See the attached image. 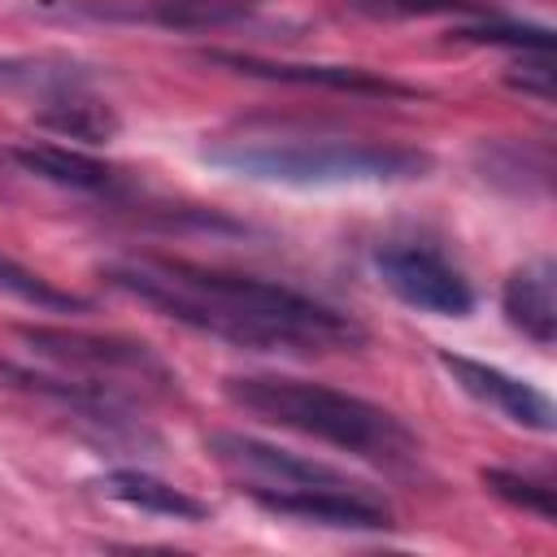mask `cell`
Segmentation results:
<instances>
[{
	"label": "cell",
	"instance_id": "1",
	"mask_svg": "<svg viewBox=\"0 0 557 557\" xmlns=\"http://www.w3.org/2000/svg\"><path fill=\"white\" fill-rule=\"evenodd\" d=\"M117 292L183 322L200 335L252 352H352L366 348V326L335 305H322L287 283L196 265L183 257H122L100 270Z\"/></svg>",
	"mask_w": 557,
	"mask_h": 557
},
{
	"label": "cell",
	"instance_id": "2",
	"mask_svg": "<svg viewBox=\"0 0 557 557\" xmlns=\"http://www.w3.org/2000/svg\"><path fill=\"white\" fill-rule=\"evenodd\" d=\"M222 392L287 431H300L309 440H322L331 448H344L352 457L379 461V466H409L418 457V435L383 405L313 383V379H292V374H231Z\"/></svg>",
	"mask_w": 557,
	"mask_h": 557
},
{
	"label": "cell",
	"instance_id": "3",
	"mask_svg": "<svg viewBox=\"0 0 557 557\" xmlns=\"http://www.w3.org/2000/svg\"><path fill=\"white\" fill-rule=\"evenodd\" d=\"M209 165L257 183L344 187V183H409L431 170V157L400 144H231L209 148Z\"/></svg>",
	"mask_w": 557,
	"mask_h": 557
},
{
	"label": "cell",
	"instance_id": "4",
	"mask_svg": "<svg viewBox=\"0 0 557 557\" xmlns=\"http://www.w3.org/2000/svg\"><path fill=\"white\" fill-rule=\"evenodd\" d=\"M374 270L383 278V287L405 300L418 313H435V318H466L474 309V292L461 278L457 265H448L440 252L418 248V244H387L374 252Z\"/></svg>",
	"mask_w": 557,
	"mask_h": 557
},
{
	"label": "cell",
	"instance_id": "5",
	"mask_svg": "<svg viewBox=\"0 0 557 557\" xmlns=\"http://www.w3.org/2000/svg\"><path fill=\"white\" fill-rule=\"evenodd\" d=\"M17 335L26 348H35L57 366H74L91 374H131L139 383L152 379L161 387L174 383V374L148 344H135L122 335H91V331H65V326H17Z\"/></svg>",
	"mask_w": 557,
	"mask_h": 557
},
{
	"label": "cell",
	"instance_id": "6",
	"mask_svg": "<svg viewBox=\"0 0 557 557\" xmlns=\"http://www.w3.org/2000/svg\"><path fill=\"white\" fill-rule=\"evenodd\" d=\"M248 500H257L265 513L313 522V527H331V531H387L392 527V509L379 496H370L361 483H344V487H296V492H257Z\"/></svg>",
	"mask_w": 557,
	"mask_h": 557
},
{
	"label": "cell",
	"instance_id": "7",
	"mask_svg": "<svg viewBox=\"0 0 557 557\" xmlns=\"http://www.w3.org/2000/svg\"><path fill=\"white\" fill-rule=\"evenodd\" d=\"M440 366L453 374V383H457L466 396L492 405V409L505 413L509 422H518V426H527V431H540V435H548V431L557 426L553 400H548L540 387H531L527 379H518V374H509V370H500V366H487V361L448 352V348L440 352Z\"/></svg>",
	"mask_w": 557,
	"mask_h": 557
},
{
	"label": "cell",
	"instance_id": "8",
	"mask_svg": "<svg viewBox=\"0 0 557 557\" xmlns=\"http://www.w3.org/2000/svg\"><path fill=\"white\" fill-rule=\"evenodd\" d=\"M213 65H226L248 78H274V83H300V87H331L348 96H413L409 83H396L374 70L357 65H313V61H265L252 52H209Z\"/></svg>",
	"mask_w": 557,
	"mask_h": 557
},
{
	"label": "cell",
	"instance_id": "9",
	"mask_svg": "<svg viewBox=\"0 0 557 557\" xmlns=\"http://www.w3.org/2000/svg\"><path fill=\"white\" fill-rule=\"evenodd\" d=\"M500 309L513 331H522L535 348H553L557 339V270L548 257L518 265L500 287Z\"/></svg>",
	"mask_w": 557,
	"mask_h": 557
},
{
	"label": "cell",
	"instance_id": "10",
	"mask_svg": "<svg viewBox=\"0 0 557 557\" xmlns=\"http://www.w3.org/2000/svg\"><path fill=\"white\" fill-rule=\"evenodd\" d=\"M13 161L44 178V183H57V187H70V191H96V196H109L122 187V174L109 165V161H96L87 152H74V148H61V144H17L13 148Z\"/></svg>",
	"mask_w": 557,
	"mask_h": 557
},
{
	"label": "cell",
	"instance_id": "11",
	"mask_svg": "<svg viewBox=\"0 0 557 557\" xmlns=\"http://www.w3.org/2000/svg\"><path fill=\"white\" fill-rule=\"evenodd\" d=\"M100 492L139 509V513H157V518H174V522H205L209 518V505L196 500L191 492L148 474V470H109L100 479Z\"/></svg>",
	"mask_w": 557,
	"mask_h": 557
},
{
	"label": "cell",
	"instance_id": "12",
	"mask_svg": "<svg viewBox=\"0 0 557 557\" xmlns=\"http://www.w3.org/2000/svg\"><path fill=\"white\" fill-rule=\"evenodd\" d=\"M0 292L13 296V300H22V305H30V309H48V313H83V309H91L87 296L48 283V278L35 274L30 265L13 261L9 252H0Z\"/></svg>",
	"mask_w": 557,
	"mask_h": 557
},
{
	"label": "cell",
	"instance_id": "13",
	"mask_svg": "<svg viewBox=\"0 0 557 557\" xmlns=\"http://www.w3.org/2000/svg\"><path fill=\"white\" fill-rule=\"evenodd\" d=\"M483 483H487V492H496L500 500H509V505H518V509H527V513H535V518H544V522H553L557 518V505H553V487L544 483V479H531V474H518V470H483Z\"/></svg>",
	"mask_w": 557,
	"mask_h": 557
},
{
	"label": "cell",
	"instance_id": "14",
	"mask_svg": "<svg viewBox=\"0 0 557 557\" xmlns=\"http://www.w3.org/2000/svg\"><path fill=\"white\" fill-rule=\"evenodd\" d=\"M461 39H483V44H509V48H522V52H553V30L548 26H466L457 30Z\"/></svg>",
	"mask_w": 557,
	"mask_h": 557
},
{
	"label": "cell",
	"instance_id": "15",
	"mask_svg": "<svg viewBox=\"0 0 557 557\" xmlns=\"http://www.w3.org/2000/svg\"><path fill=\"white\" fill-rule=\"evenodd\" d=\"M44 122L57 126V131H65V135H78V139H104V135H113V126H117V122H113L104 109H96V104H65V109L44 113Z\"/></svg>",
	"mask_w": 557,
	"mask_h": 557
}]
</instances>
